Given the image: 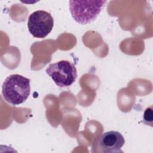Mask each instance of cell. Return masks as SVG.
Returning <instances> with one entry per match:
<instances>
[{"label":"cell","instance_id":"obj_1","mask_svg":"<svg viewBox=\"0 0 153 153\" xmlns=\"http://www.w3.org/2000/svg\"><path fill=\"white\" fill-rule=\"evenodd\" d=\"M30 93V79L21 75H10L2 84V96L10 104L17 105L24 103Z\"/></svg>","mask_w":153,"mask_h":153},{"label":"cell","instance_id":"obj_2","mask_svg":"<svg viewBox=\"0 0 153 153\" xmlns=\"http://www.w3.org/2000/svg\"><path fill=\"white\" fill-rule=\"evenodd\" d=\"M106 1H69V10L73 19L78 23L86 25L94 21Z\"/></svg>","mask_w":153,"mask_h":153},{"label":"cell","instance_id":"obj_3","mask_svg":"<svg viewBox=\"0 0 153 153\" xmlns=\"http://www.w3.org/2000/svg\"><path fill=\"white\" fill-rule=\"evenodd\" d=\"M46 73L60 87L71 85L77 78V71L74 64L68 60H60L50 64L46 69Z\"/></svg>","mask_w":153,"mask_h":153},{"label":"cell","instance_id":"obj_4","mask_svg":"<svg viewBox=\"0 0 153 153\" xmlns=\"http://www.w3.org/2000/svg\"><path fill=\"white\" fill-rule=\"evenodd\" d=\"M53 26L54 19L51 14L44 10L35 11L28 18V30L35 38L46 37L52 30Z\"/></svg>","mask_w":153,"mask_h":153},{"label":"cell","instance_id":"obj_5","mask_svg":"<svg viewBox=\"0 0 153 153\" xmlns=\"http://www.w3.org/2000/svg\"><path fill=\"white\" fill-rule=\"evenodd\" d=\"M96 143L97 148L102 152H120L125 143V139L120 132L109 131L103 133L97 139Z\"/></svg>","mask_w":153,"mask_h":153},{"label":"cell","instance_id":"obj_6","mask_svg":"<svg viewBox=\"0 0 153 153\" xmlns=\"http://www.w3.org/2000/svg\"><path fill=\"white\" fill-rule=\"evenodd\" d=\"M152 106H151L147 108L144 113L143 116V122L146 125H149L152 126Z\"/></svg>","mask_w":153,"mask_h":153}]
</instances>
